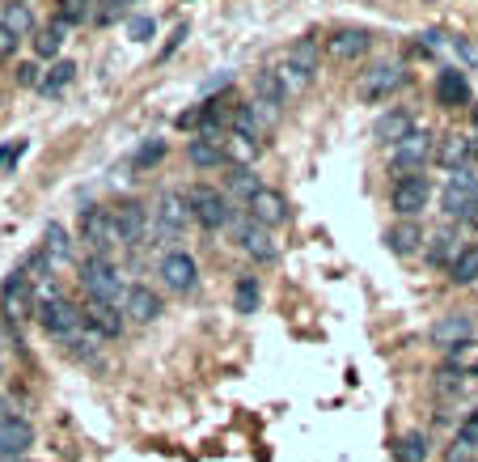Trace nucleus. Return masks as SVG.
I'll return each instance as SVG.
<instances>
[{
    "label": "nucleus",
    "mask_w": 478,
    "mask_h": 462,
    "mask_svg": "<svg viewBox=\"0 0 478 462\" xmlns=\"http://www.w3.org/2000/svg\"><path fill=\"white\" fill-rule=\"evenodd\" d=\"M250 221L254 225H263V230H280V225H288V200L280 192H271V187H263V192L254 195L246 204Z\"/></svg>",
    "instance_id": "17"
},
{
    "label": "nucleus",
    "mask_w": 478,
    "mask_h": 462,
    "mask_svg": "<svg viewBox=\"0 0 478 462\" xmlns=\"http://www.w3.org/2000/svg\"><path fill=\"white\" fill-rule=\"evenodd\" d=\"M449 280H453V285H474L478 280V247H466V251L458 254V263L449 268Z\"/></svg>",
    "instance_id": "36"
},
{
    "label": "nucleus",
    "mask_w": 478,
    "mask_h": 462,
    "mask_svg": "<svg viewBox=\"0 0 478 462\" xmlns=\"http://www.w3.org/2000/svg\"><path fill=\"white\" fill-rule=\"evenodd\" d=\"M187 39H191V26H187V21H178V26H173V35H170V43L161 47V59H170L173 51H178V47H182Z\"/></svg>",
    "instance_id": "43"
},
{
    "label": "nucleus",
    "mask_w": 478,
    "mask_h": 462,
    "mask_svg": "<svg viewBox=\"0 0 478 462\" xmlns=\"http://www.w3.org/2000/svg\"><path fill=\"white\" fill-rule=\"evenodd\" d=\"M187 204H191V216L204 225L208 233H220L233 225V208H229V195L208 187V183H195L187 192Z\"/></svg>",
    "instance_id": "4"
},
{
    "label": "nucleus",
    "mask_w": 478,
    "mask_h": 462,
    "mask_svg": "<svg viewBox=\"0 0 478 462\" xmlns=\"http://www.w3.org/2000/svg\"><path fill=\"white\" fill-rule=\"evenodd\" d=\"M0 314L9 323H26V318H39V297H35V280L26 271H9L4 285H0Z\"/></svg>",
    "instance_id": "3"
},
{
    "label": "nucleus",
    "mask_w": 478,
    "mask_h": 462,
    "mask_svg": "<svg viewBox=\"0 0 478 462\" xmlns=\"http://www.w3.org/2000/svg\"><path fill=\"white\" fill-rule=\"evenodd\" d=\"M187 221H191V204H187V195H182V192H161V195H157L153 225H157L161 238L178 242V238L187 233Z\"/></svg>",
    "instance_id": "9"
},
{
    "label": "nucleus",
    "mask_w": 478,
    "mask_h": 462,
    "mask_svg": "<svg viewBox=\"0 0 478 462\" xmlns=\"http://www.w3.org/2000/svg\"><path fill=\"white\" fill-rule=\"evenodd\" d=\"M284 59L292 64V68H297V73H305V77H318V59H322V56H318V39H309V35H305V39H297L292 47H288Z\"/></svg>",
    "instance_id": "27"
},
{
    "label": "nucleus",
    "mask_w": 478,
    "mask_h": 462,
    "mask_svg": "<svg viewBox=\"0 0 478 462\" xmlns=\"http://www.w3.org/2000/svg\"><path fill=\"white\" fill-rule=\"evenodd\" d=\"M258 153H263L258 140H246V136H237V132H229V140H225V157L233 161V170H250L258 161Z\"/></svg>",
    "instance_id": "26"
},
{
    "label": "nucleus",
    "mask_w": 478,
    "mask_h": 462,
    "mask_svg": "<svg viewBox=\"0 0 478 462\" xmlns=\"http://www.w3.org/2000/svg\"><path fill=\"white\" fill-rule=\"evenodd\" d=\"M474 153H478V140H474V136H461V132H449V136H444V140L436 145V161H440V166H444L449 174L470 170Z\"/></svg>",
    "instance_id": "18"
},
{
    "label": "nucleus",
    "mask_w": 478,
    "mask_h": 462,
    "mask_svg": "<svg viewBox=\"0 0 478 462\" xmlns=\"http://www.w3.org/2000/svg\"><path fill=\"white\" fill-rule=\"evenodd\" d=\"M81 242H85L94 254L111 251V247H115V212L97 208V204L81 208Z\"/></svg>",
    "instance_id": "11"
},
{
    "label": "nucleus",
    "mask_w": 478,
    "mask_h": 462,
    "mask_svg": "<svg viewBox=\"0 0 478 462\" xmlns=\"http://www.w3.org/2000/svg\"><path fill=\"white\" fill-rule=\"evenodd\" d=\"M428 200H432V183H428L423 174L394 178V187H389V208L398 212L402 221H415V216L428 208Z\"/></svg>",
    "instance_id": "8"
},
{
    "label": "nucleus",
    "mask_w": 478,
    "mask_h": 462,
    "mask_svg": "<svg viewBox=\"0 0 478 462\" xmlns=\"http://www.w3.org/2000/svg\"><path fill=\"white\" fill-rule=\"evenodd\" d=\"M432 344L444 348L449 356L474 348V318H466V314H444L436 327H432Z\"/></svg>",
    "instance_id": "12"
},
{
    "label": "nucleus",
    "mask_w": 478,
    "mask_h": 462,
    "mask_svg": "<svg viewBox=\"0 0 478 462\" xmlns=\"http://www.w3.org/2000/svg\"><path fill=\"white\" fill-rule=\"evenodd\" d=\"M394 454H398V462H428V454H432V445H428V433H402L398 445H394Z\"/></svg>",
    "instance_id": "31"
},
{
    "label": "nucleus",
    "mask_w": 478,
    "mask_h": 462,
    "mask_svg": "<svg viewBox=\"0 0 478 462\" xmlns=\"http://www.w3.org/2000/svg\"><path fill=\"white\" fill-rule=\"evenodd\" d=\"M115 212V247H135L144 230H149V208L140 204V200H123Z\"/></svg>",
    "instance_id": "14"
},
{
    "label": "nucleus",
    "mask_w": 478,
    "mask_h": 462,
    "mask_svg": "<svg viewBox=\"0 0 478 462\" xmlns=\"http://www.w3.org/2000/svg\"><path fill=\"white\" fill-rule=\"evenodd\" d=\"M94 4H102V0H59V26H81V21L97 18Z\"/></svg>",
    "instance_id": "33"
},
{
    "label": "nucleus",
    "mask_w": 478,
    "mask_h": 462,
    "mask_svg": "<svg viewBox=\"0 0 478 462\" xmlns=\"http://www.w3.org/2000/svg\"><path fill=\"white\" fill-rule=\"evenodd\" d=\"M157 276H161V285L170 293H195L199 289V263H195V254L187 251H170L161 254V263H157Z\"/></svg>",
    "instance_id": "10"
},
{
    "label": "nucleus",
    "mask_w": 478,
    "mask_h": 462,
    "mask_svg": "<svg viewBox=\"0 0 478 462\" xmlns=\"http://www.w3.org/2000/svg\"><path fill=\"white\" fill-rule=\"evenodd\" d=\"M35 445V424L26 416H9L0 420V458L13 462V458H26V450Z\"/></svg>",
    "instance_id": "16"
},
{
    "label": "nucleus",
    "mask_w": 478,
    "mask_h": 462,
    "mask_svg": "<svg viewBox=\"0 0 478 462\" xmlns=\"http://www.w3.org/2000/svg\"><path fill=\"white\" fill-rule=\"evenodd\" d=\"M250 111H254V119L263 123V132H275V128H280V115H284V106L263 102V98H250Z\"/></svg>",
    "instance_id": "39"
},
{
    "label": "nucleus",
    "mask_w": 478,
    "mask_h": 462,
    "mask_svg": "<svg viewBox=\"0 0 478 462\" xmlns=\"http://www.w3.org/2000/svg\"><path fill=\"white\" fill-rule=\"evenodd\" d=\"M237 242H242V251L254 259V263H275L280 259V247H275V238H271V230H263V225H254V221H242L237 225Z\"/></svg>",
    "instance_id": "19"
},
{
    "label": "nucleus",
    "mask_w": 478,
    "mask_h": 462,
    "mask_svg": "<svg viewBox=\"0 0 478 462\" xmlns=\"http://www.w3.org/2000/svg\"><path fill=\"white\" fill-rule=\"evenodd\" d=\"M368 47H373V35H368V30L343 26V30H335V35L326 39V56L339 59V64H356V59L368 56Z\"/></svg>",
    "instance_id": "13"
},
{
    "label": "nucleus",
    "mask_w": 478,
    "mask_h": 462,
    "mask_svg": "<svg viewBox=\"0 0 478 462\" xmlns=\"http://www.w3.org/2000/svg\"><path fill=\"white\" fill-rule=\"evenodd\" d=\"M458 442L470 445V450H478V407L474 411H466V420L458 424Z\"/></svg>",
    "instance_id": "41"
},
{
    "label": "nucleus",
    "mask_w": 478,
    "mask_h": 462,
    "mask_svg": "<svg viewBox=\"0 0 478 462\" xmlns=\"http://www.w3.org/2000/svg\"><path fill=\"white\" fill-rule=\"evenodd\" d=\"M254 98H263V102H275V106H284L288 102V90L280 73L275 68H263V73H254Z\"/></svg>",
    "instance_id": "30"
},
{
    "label": "nucleus",
    "mask_w": 478,
    "mask_h": 462,
    "mask_svg": "<svg viewBox=\"0 0 478 462\" xmlns=\"http://www.w3.org/2000/svg\"><path fill=\"white\" fill-rule=\"evenodd\" d=\"M21 153H26V140H18V145H0V166H13Z\"/></svg>",
    "instance_id": "47"
},
{
    "label": "nucleus",
    "mask_w": 478,
    "mask_h": 462,
    "mask_svg": "<svg viewBox=\"0 0 478 462\" xmlns=\"http://www.w3.org/2000/svg\"><path fill=\"white\" fill-rule=\"evenodd\" d=\"M432 157H436V140L415 128V132L406 136L402 145H394V149H389V170L398 174V178H411V174H420L423 166L432 161Z\"/></svg>",
    "instance_id": "7"
},
{
    "label": "nucleus",
    "mask_w": 478,
    "mask_h": 462,
    "mask_svg": "<svg viewBox=\"0 0 478 462\" xmlns=\"http://www.w3.org/2000/svg\"><path fill=\"white\" fill-rule=\"evenodd\" d=\"M77 280H81V289L89 293V301H106V306H123V297H127V289H132V285H123L119 268L106 259V254L85 259Z\"/></svg>",
    "instance_id": "1"
},
{
    "label": "nucleus",
    "mask_w": 478,
    "mask_h": 462,
    "mask_svg": "<svg viewBox=\"0 0 478 462\" xmlns=\"http://www.w3.org/2000/svg\"><path fill=\"white\" fill-rule=\"evenodd\" d=\"M153 30H157V21H153V18H132V26H127V35H132L135 43H144L149 35H153Z\"/></svg>",
    "instance_id": "45"
},
{
    "label": "nucleus",
    "mask_w": 478,
    "mask_h": 462,
    "mask_svg": "<svg viewBox=\"0 0 478 462\" xmlns=\"http://www.w3.org/2000/svg\"><path fill=\"white\" fill-rule=\"evenodd\" d=\"M461 251H466V247H458V238H453V233H436V238H432V247H428V263H432V268H453Z\"/></svg>",
    "instance_id": "29"
},
{
    "label": "nucleus",
    "mask_w": 478,
    "mask_h": 462,
    "mask_svg": "<svg viewBox=\"0 0 478 462\" xmlns=\"http://www.w3.org/2000/svg\"><path fill=\"white\" fill-rule=\"evenodd\" d=\"M13 462H30V458H13Z\"/></svg>",
    "instance_id": "50"
},
{
    "label": "nucleus",
    "mask_w": 478,
    "mask_h": 462,
    "mask_svg": "<svg viewBox=\"0 0 478 462\" xmlns=\"http://www.w3.org/2000/svg\"><path fill=\"white\" fill-rule=\"evenodd\" d=\"M73 77H77V64H73V59H56V64H51V73H42L39 94L42 98H59L68 85H73Z\"/></svg>",
    "instance_id": "28"
},
{
    "label": "nucleus",
    "mask_w": 478,
    "mask_h": 462,
    "mask_svg": "<svg viewBox=\"0 0 478 462\" xmlns=\"http://www.w3.org/2000/svg\"><path fill=\"white\" fill-rule=\"evenodd\" d=\"M187 161H191L195 170H216V166L229 161V157H225L220 145H212V140H204V136H195V140H187Z\"/></svg>",
    "instance_id": "25"
},
{
    "label": "nucleus",
    "mask_w": 478,
    "mask_h": 462,
    "mask_svg": "<svg viewBox=\"0 0 478 462\" xmlns=\"http://www.w3.org/2000/svg\"><path fill=\"white\" fill-rule=\"evenodd\" d=\"M233 132L246 136V140H263V136H267V132H263V123H258V119H254V111H250V102L233 111Z\"/></svg>",
    "instance_id": "38"
},
{
    "label": "nucleus",
    "mask_w": 478,
    "mask_h": 462,
    "mask_svg": "<svg viewBox=\"0 0 478 462\" xmlns=\"http://www.w3.org/2000/svg\"><path fill=\"white\" fill-rule=\"evenodd\" d=\"M166 157V140H144L140 149H135V170H149Z\"/></svg>",
    "instance_id": "40"
},
{
    "label": "nucleus",
    "mask_w": 478,
    "mask_h": 462,
    "mask_svg": "<svg viewBox=\"0 0 478 462\" xmlns=\"http://www.w3.org/2000/svg\"><path fill=\"white\" fill-rule=\"evenodd\" d=\"M42 251L51 254V263H64L68 254H73V242H68V233H64V225H47V233H42Z\"/></svg>",
    "instance_id": "34"
},
{
    "label": "nucleus",
    "mask_w": 478,
    "mask_h": 462,
    "mask_svg": "<svg viewBox=\"0 0 478 462\" xmlns=\"http://www.w3.org/2000/svg\"><path fill=\"white\" fill-rule=\"evenodd\" d=\"M59 47H64V26H42L39 35H35V56L39 59H56L59 56Z\"/></svg>",
    "instance_id": "35"
},
{
    "label": "nucleus",
    "mask_w": 478,
    "mask_h": 462,
    "mask_svg": "<svg viewBox=\"0 0 478 462\" xmlns=\"http://www.w3.org/2000/svg\"><path fill=\"white\" fill-rule=\"evenodd\" d=\"M385 247L394 254H415L423 247V230L415 221H398V225H389L385 230Z\"/></svg>",
    "instance_id": "24"
},
{
    "label": "nucleus",
    "mask_w": 478,
    "mask_h": 462,
    "mask_svg": "<svg viewBox=\"0 0 478 462\" xmlns=\"http://www.w3.org/2000/svg\"><path fill=\"white\" fill-rule=\"evenodd\" d=\"M39 327L51 335V340H73L85 331V309L68 297H51V301H39Z\"/></svg>",
    "instance_id": "5"
},
{
    "label": "nucleus",
    "mask_w": 478,
    "mask_h": 462,
    "mask_svg": "<svg viewBox=\"0 0 478 462\" xmlns=\"http://www.w3.org/2000/svg\"><path fill=\"white\" fill-rule=\"evenodd\" d=\"M440 208L444 216H458V221H478V178L470 170L449 174L444 192H440Z\"/></svg>",
    "instance_id": "6"
},
{
    "label": "nucleus",
    "mask_w": 478,
    "mask_h": 462,
    "mask_svg": "<svg viewBox=\"0 0 478 462\" xmlns=\"http://www.w3.org/2000/svg\"><path fill=\"white\" fill-rule=\"evenodd\" d=\"M436 102L440 106H466L470 102V81L458 68H440L436 73Z\"/></svg>",
    "instance_id": "22"
},
{
    "label": "nucleus",
    "mask_w": 478,
    "mask_h": 462,
    "mask_svg": "<svg viewBox=\"0 0 478 462\" xmlns=\"http://www.w3.org/2000/svg\"><path fill=\"white\" fill-rule=\"evenodd\" d=\"M406 64L402 59H377L373 68H364L360 81H356V98L360 102H389L406 85Z\"/></svg>",
    "instance_id": "2"
},
{
    "label": "nucleus",
    "mask_w": 478,
    "mask_h": 462,
    "mask_svg": "<svg viewBox=\"0 0 478 462\" xmlns=\"http://www.w3.org/2000/svg\"><path fill=\"white\" fill-rule=\"evenodd\" d=\"M263 192V183H258V174L254 170H229V195H237V200H254V195Z\"/></svg>",
    "instance_id": "37"
},
{
    "label": "nucleus",
    "mask_w": 478,
    "mask_h": 462,
    "mask_svg": "<svg viewBox=\"0 0 478 462\" xmlns=\"http://www.w3.org/2000/svg\"><path fill=\"white\" fill-rule=\"evenodd\" d=\"M18 35H13V30H4V26H0V59H9L13 56V51H18Z\"/></svg>",
    "instance_id": "46"
},
{
    "label": "nucleus",
    "mask_w": 478,
    "mask_h": 462,
    "mask_svg": "<svg viewBox=\"0 0 478 462\" xmlns=\"http://www.w3.org/2000/svg\"><path fill=\"white\" fill-rule=\"evenodd\" d=\"M123 314H127V323H140V327H149L161 318V297H157L149 285H132L127 297H123Z\"/></svg>",
    "instance_id": "20"
},
{
    "label": "nucleus",
    "mask_w": 478,
    "mask_h": 462,
    "mask_svg": "<svg viewBox=\"0 0 478 462\" xmlns=\"http://www.w3.org/2000/svg\"><path fill=\"white\" fill-rule=\"evenodd\" d=\"M258 297H263V293H258V280H254V276H237L233 309H237V314H254V309H258Z\"/></svg>",
    "instance_id": "32"
},
{
    "label": "nucleus",
    "mask_w": 478,
    "mask_h": 462,
    "mask_svg": "<svg viewBox=\"0 0 478 462\" xmlns=\"http://www.w3.org/2000/svg\"><path fill=\"white\" fill-rule=\"evenodd\" d=\"M13 77H18L21 90H39V85H42V73H39V64H35V59L18 64V73H13Z\"/></svg>",
    "instance_id": "42"
},
{
    "label": "nucleus",
    "mask_w": 478,
    "mask_h": 462,
    "mask_svg": "<svg viewBox=\"0 0 478 462\" xmlns=\"http://www.w3.org/2000/svg\"><path fill=\"white\" fill-rule=\"evenodd\" d=\"M0 26H4V30H13L18 39H30V35L39 30L35 9H30L26 0H9V4H4V13H0Z\"/></svg>",
    "instance_id": "23"
},
{
    "label": "nucleus",
    "mask_w": 478,
    "mask_h": 462,
    "mask_svg": "<svg viewBox=\"0 0 478 462\" xmlns=\"http://www.w3.org/2000/svg\"><path fill=\"white\" fill-rule=\"evenodd\" d=\"M13 411H9V399H0V420H9Z\"/></svg>",
    "instance_id": "48"
},
{
    "label": "nucleus",
    "mask_w": 478,
    "mask_h": 462,
    "mask_svg": "<svg viewBox=\"0 0 478 462\" xmlns=\"http://www.w3.org/2000/svg\"><path fill=\"white\" fill-rule=\"evenodd\" d=\"M423 4H440V0H423Z\"/></svg>",
    "instance_id": "49"
},
{
    "label": "nucleus",
    "mask_w": 478,
    "mask_h": 462,
    "mask_svg": "<svg viewBox=\"0 0 478 462\" xmlns=\"http://www.w3.org/2000/svg\"><path fill=\"white\" fill-rule=\"evenodd\" d=\"M85 323L102 335V340H119L123 335V327H127V314H123V306H106V301H89L85 306Z\"/></svg>",
    "instance_id": "21"
},
{
    "label": "nucleus",
    "mask_w": 478,
    "mask_h": 462,
    "mask_svg": "<svg viewBox=\"0 0 478 462\" xmlns=\"http://www.w3.org/2000/svg\"><path fill=\"white\" fill-rule=\"evenodd\" d=\"M173 123H178L182 132H199V123H204V102H199V106H191V111H182V115L173 119Z\"/></svg>",
    "instance_id": "44"
},
{
    "label": "nucleus",
    "mask_w": 478,
    "mask_h": 462,
    "mask_svg": "<svg viewBox=\"0 0 478 462\" xmlns=\"http://www.w3.org/2000/svg\"><path fill=\"white\" fill-rule=\"evenodd\" d=\"M474 119H478V111H474Z\"/></svg>",
    "instance_id": "51"
},
{
    "label": "nucleus",
    "mask_w": 478,
    "mask_h": 462,
    "mask_svg": "<svg viewBox=\"0 0 478 462\" xmlns=\"http://www.w3.org/2000/svg\"><path fill=\"white\" fill-rule=\"evenodd\" d=\"M415 132V115L406 111V106H389V111H382V115L373 119V140L377 145H402L406 136Z\"/></svg>",
    "instance_id": "15"
}]
</instances>
